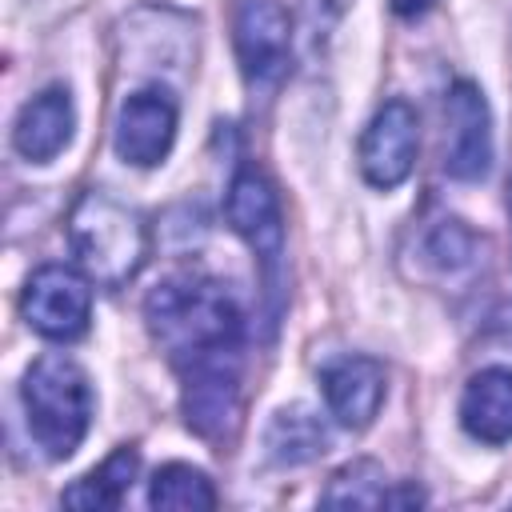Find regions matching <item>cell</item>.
Segmentation results:
<instances>
[{"label": "cell", "mask_w": 512, "mask_h": 512, "mask_svg": "<svg viewBox=\"0 0 512 512\" xmlns=\"http://www.w3.org/2000/svg\"><path fill=\"white\" fill-rule=\"evenodd\" d=\"M324 404L344 428H368L384 404V364L372 356H336L320 372Z\"/></svg>", "instance_id": "11"}, {"label": "cell", "mask_w": 512, "mask_h": 512, "mask_svg": "<svg viewBox=\"0 0 512 512\" xmlns=\"http://www.w3.org/2000/svg\"><path fill=\"white\" fill-rule=\"evenodd\" d=\"M176 140V100L164 88H140L124 96L112 128L116 156L136 168H152L168 156Z\"/></svg>", "instance_id": "10"}, {"label": "cell", "mask_w": 512, "mask_h": 512, "mask_svg": "<svg viewBox=\"0 0 512 512\" xmlns=\"http://www.w3.org/2000/svg\"><path fill=\"white\" fill-rule=\"evenodd\" d=\"M224 216H228L232 232L260 260L268 292H276L280 268H284V212H280V196H276L272 180L260 168H240L228 184Z\"/></svg>", "instance_id": "5"}, {"label": "cell", "mask_w": 512, "mask_h": 512, "mask_svg": "<svg viewBox=\"0 0 512 512\" xmlns=\"http://www.w3.org/2000/svg\"><path fill=\"white\" fill-rule=\"evenodd\" d=\"M232 44L240 60V76L252 100H268L288 76L292 56V20L280 0H236L232 12Z\"/></svg>", "instance_id": "4"}, {"label": "cell", "mask_w": 512, "mask_h": 512, "mask_svg": "<svg viewBox=\"0 0 512 512\" xmlns=\"http://www.w3.org/2000/svg\"><path fill=\"white\" fill-rule=\"evenodd\" d=\"M72 128H76V108H72V92L64 84H52L44 92H36L20 116H16V128H12V144L24 160L32 164H44L52 156H60L72 140Z\"/></svg>", "instance_id": "12"}, {"label": "cell", "mask_w": 512, "mask_h": 512, "mask_svg": "<svg viewBox=\"0 0 512 512\" xmlns=\"http://www.w3.org/2000/svg\"><path fill=\"white\" fill-rule=\"evenodd\" d=\"M264 448H268V456L276 464L296 468V464H308V460H316V456L328 452V428H324V420L312 408L292 404V408H280L268 420Z\"/></svg>", "instance_id": "15"}, {"label": "cell", "mask_w": 512, "mask_h": 512, "mask_svg": "<svg viewBox=\"0 0 512 512\" xmlns=\"http://www.w3.org/2000/svg\"><path fill=\"white\" fill-rule=\"evenodd\" d=\"M148 504L164 512H196V508H216V488L212 480L192 468V464H164L152 476Z\"/></svg>", "instance_id": "17"}, {"label": "cell", "mask_w": 512, "mask_h": 512, "mask_svg": "<svg viewBox=\"0 0 512 512\" xmlns=\"http://www.w3.org/2000/svg\"><path fill=\"white\" fill-rule=\"evenodd\" d=\"M136 468H140V452L132 444L116 448L100 468H92L88 476H80L68 492H64V504L68 508H80V512H104V508H120V500L128 496L132 480H136Z\"/></svg>", "instance_id": "16"}, {"label": "cell", "mask_w": 512, "mask_h": 512, "mask_svg": "<svg viewBox=\"0 0 512 512\" xmlns=\"http://www.w3.org/2000/svg\"><path fill=\"white\" fill-rule=\"evenodd\" d=\"M460 424L480 444L512 440V368H484L464 384Z\"/></svg>", "instance_id": "13"}, {"label": "cell", "mask_w": 512, "mask_h": 512, "mask_svg": "<svg viewBox=\"0 0 512 512\" xmlns=\"http://www.w3.org/2000/svg\"><path fill=\"white\" fill-rule=\"evenodd\" d=\"M348 4L352 0H300V8H304V32H308L312 48H320L332 36V28L344 20Z\"/></svg>", "instance_id": "19"}, {"label": "cell", "mask_w": 512, "mask_h": 512, "mask_svg": "<svg viewBox=\"0 0 512 512\" xmlns=\"http://www.w3.org/2000/svg\"><path fill=\"white\" fill-rule=\"evenodd\" d=\"M420 148V124L412 104L388 100L376 108L360 136V172L372 188H396L408 180Z\"/></svg>", "instance_id": "9"}, {"label": "cell", "mask_w": 512, "mask_h": 512, "mask_svg": "<svg viewBox=\"0 0 512 512\" xmlns=\"http://www.w3.org/2000/svg\"><path fill=\"white\" fill-rule=\"evenodd\" d=\"M428 256H432L440 268L456 272V268L472 264V256H476V236H472L460 220H440V224L432 228V236H428Z\"/></svg>", "instance_id": "18"}, {"label": "cell", "mask_w": 512, "mask_h": 512, "mask_svg": "<svg viewBox=\"0 0 512 512\" xmlns=\"http://www.w3.org/2000/svg\"><path fill=\"white\" fill-rule=\"evenodd\" d=\"M508 216H512V184H508Z\"/></svg>", "instance_id": "21"}, {"label": "cell", "mask_w": 512, "mask_h": 512, "mask_svg": "<svg viewBox=\"0 0 512 512\" xmlns=\"http://www.w3.org/2000/svg\"><path fill=\"white\" fill-rule=\"evenodd\" d=\"M24 320L48 340H76L88 332L92 292L88 280L68 264H44L24 284Z\"/></svg>", "instance_id": "7"}, {"label": "cell", "mask_w": 512, "mask_h": 512, "mask_svg": "<svg viewBox=\"0 0 512 512\" xmlns=\"http://www.w3.org/2000/svg\"><path fill=\"white\" fill-rule=\"evenodd\" d=\"M144 320L152 340L168 352L176 368L240 352L244 336L236 296L220 280H208L200 272H176L160 280L144 300Z\"/></svg>", "instance_id": "1"}, {"label": "cell", "mask_w": 512, "mask_h": 512, "mask_svg": "<svg viewBox=\"0 0 512 512\" xmlns=\"http://www.w3.org/2000/svg\"><path fill=\"white\" fill-rule=\"evenodd\" d=\"M20 404L32 440L52 460H68L92 424V384L72 356H40L20 384Z\"/></svg>", "instance_id": "3"}, {"label": "cell", "mask_w": 512, "mask_h": 512, "mask_svg": "<svg viewBox=\"0 0 512 512\" xmlns=\"http://www.w3.org/2000/svg\"><path fill=\"white\" fill-rule=\"evenodd\" d=\"M184 392V420L196 436L224 444L240 428V352L228 356H208L188 368H180Z\"/></svg>", "instance_id": "6"}, {"label": "cell", "mask_w": 512, "mask_h": 512, "mask_svg": "<svg viewBox=\"0 0 512 512\" xmlns=\"http://www.w3.org/2000/svg\"><path fill=\"white\" fill-rule=\"evenodd\" d=\"M424 496L416 488H392L384 468L372 460H356L348 468H340L324 492L328 508H404V504H420Z\"/></svg>", "instance_id": "14"}, {"label": "cell", "mask_w": 512, "mask_h": 512, "mask_svg": "<svg viewBox=\"0 0 512 512\" xmlns=\"http://www.w3.org/2000/svg\"><path fill=\"white\" fill-rule=\"evenodd\" d=\"M68 240L80 268L104 288L128 284L148 256L144 220L100 188H88L76 196L68 212Z\"/></svg>", "instance_id": "2"}, {"label": "cell", "mask_w": 512, "mask_h": 512, "mask_svg": "<svg viewBox=\"0 0 512 512\" xmlns=\"http://www.w3.org/2000/svg\"><path fill=\"white\" fill-rule=\"evenodd\" d=\"M492 168V112L472 80H456L444 96V172L452 180H484Z\"/></svg>", "instance_id": "8"}, {"label": "cell", "mask_w": 512, "mask_h": 512, "mask_svg": "<svg viewBox=\"0 0 512 512\" xmlns=\"http://www.w3.org/2000/svg\"><path fill=\"white\" fill-rule=\"evenodd\" d=\"M428 8H432V0H392V12L396 16H408V20L412 16H424Z\"/></svg>", "instance_id": "20"}]
</instances>
